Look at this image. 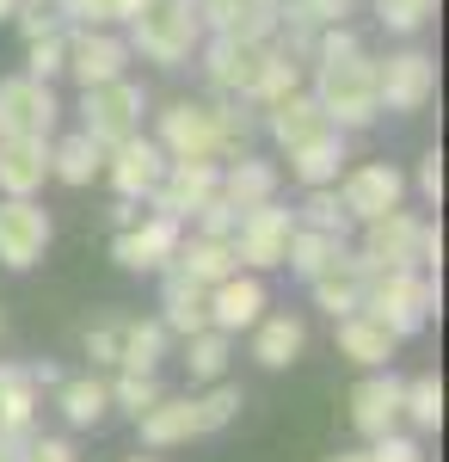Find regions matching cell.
I'll return each mask as SVG.
<instances>
[{"label":"cell","instance_id":"6f0895ef","mask_svg":"<svg viewBox=\"0 0 449 462\" xmlns=\"http://www.w3.org/2000/svg\"><path fill=\"white\" fill-rule=\"evenodd\" d=\"M130 462H154V457H130Z\"/></svg>","mask_w":449,"mask_h":462},{"label":"cell","instance_id":"9a60e30c","mask_svg":"<svg viewBox=\"0 0 449 462\" xmlns=\"http://www.w3.org/2000/svg\"><path fill=\"white\" fill-rule=\"evenodd\" d=\"M111 185H117V198H148L160 173H167V154L160 143H142V136H124V143H111Z\"/></svg>","mask_w":449,"mask_h":462},{"label":"cell","instance_id":"5b68a950","mask_svg":"<svg viewBox=\"0 0 449 462\" xmlns=\"http://www.w3.org/2000/svg\"><path fill=\"white\" fill-rule=\"evenodd\" d=\"M87 99H80V117H87V136L99 148H111V143H124V136H136V124H142V87L136 80H99V87H80Z\"/></svg>","mask_w":449,"mask_h":462},{"label":"cell","instance_id":"f6af8a7d","mask_svg":"<svg viewBox=\"0 0 449 462\" xmlns=\"http://www.w3.org/2000/svg\"><path fill=\"white\" fill-rule=\"evenodd\" d=\"M215 136H222V154H246L252 143V117L241 106H215Z\"/></svg>","mask_w":449,"mask_h":462},{"label":"cell","instance_id":"f1b7e54d","mask_svg":"<svg viewBox=\"0 0 449 462\" xmlns=\"http://www.w3.org/2000/svg\"><path fill=\"white\" fill-rule=\"evenodd\" d=\"M160 302H167V327L173 333H197V327H209V290L191 284L185 272H167V284H160Z\"/></svg>","mask_w":449,"mask_h":462},{"label":"cell","instance_id":"d6a6232c","mask_svg":"<svg viewBox=\"0 0 449 462\" xmlns=\"http://www.w3.org/2000/svg\"><path fill=\"white\" fill-rule=\"evenodd\" d=\"M99 167H105V148L80 130V136H69L62 148H50V173L62 179V185H93L99 179Z\"/></svg>","mask_w":449,"mask_h":462},{"label":"cell","instance_id":"11a10c76","mask_svg":"<svg viewBox=\"0 0 449 462\" xmlns=\"http://www.w3.org/2000/svg\"><path fill=\"white\" fill-rule=\"evenodd\" d=\"M13 6H19V0H0V19H13Z\"/></svg>","mask_w":449,"mask_h":462},{"label":"cell","instance_id":"277c9868","mask_svg":"<svg viewBox=\"0 0 449 462\" xmlns=\"http://www.w3.org/2000/svg\"><path fill=\"white\" fill-rule=\"evenodd\" d=\"M431 309H437V284L418 272H370L363 278V315H376L394 339L418 333Z\"/></svg>","mask_w":449,"mask_h":462},{"label":"cell","instance_id":"83f0119b","mask_svg":"<svg viewBox=\"0 0 449 462\" xmlns=\"http://www.w3.org/2000/svg\"><path fill=\"white\" fill-rule=\"evenodd\" d=\"M265 124H271V136L283 148L308 143V136H320V130H333V124H326V111L314 106V99H302V93H283L277 106H265Z\"/></svg>","mask_w":449,"mask_h":462},{"label":"cell","instance_id":"d590c367","mask_svg":"<svg viewBox=\"0 0 449 462\" xmlns=\"http://www.w3.org/2000/svg\"><path fill=\"white\" fill-rule=\"evenodd\" d=\"M185 370H191L197 383H215V376L228 370V333H222V327H197L191 346H185Z\"/></svg>","mask_w":449,"mask_h":462},{"label":"cell","instance_id":"ab89813d","mask_svg":"<svg viewBox=\"0 0 449 462\" xmlns=\"http://www.w3.org/2000/svg\"><path fill=\"white\" fill-rule=\"evenodd\" d=\"M246 401H241V389H228V383H215V389L197 401V431H222L234 413H241Z\"/></svg>","mask_w":449,"mask_h":462},{"label":"cell","instance_id":"b9f144b4","mask_svg":"<svg viewBox=\"0 0 449 462\" xmlns=\"http://www.w3.org/2000/svg\"><path fill=\"white\" fill-rule=\"evenodd\" d=\"M345 13H351V0H283L277 19H289V25H333Z\"/></svg>","mask_w":449,"mask_h":462},{"label":"cell","instance_id":"4316f807","mask_svg":"<svg viewBox=\"0 0 449 462\" xmlns=\"http://www.w3.org/2000/svg\"><path fill=\"white\" fill-rule=\"evenodd\" d=\"M32 413H37V383H32V370L0 364V438H6V444H19V438L32 431Z\"/></svg>","mask_w":449,"mask_h":462},{"label":"cell","instance_id":"ffe728a7","mask_svg":"<svg viewBox=\"0 0 449 462\" xmlns=\"http://www.w3.org/2000/svg\"><path fill=\"white\" fill-rule=\"evenodd\" d=\"M265 315V284L259 278H241V272H228L222 284H209V327H222V333H241L252 320Z\"/></svg>","mask_w":449,"mask_h":462},{"label":"cell","instance_id":"44dd1931","mask_svg":"<svg viewBox=\"0 0 449 462\" xmlns=\"http://www.w3.org/2000/svg\"><path fill=\"white\" fill-rule=\"evenodd\" d=\"M197 19L215 37H252V43H265L277 25V13L265 0H197Z\"/></svg>","mask_w":449,"mask_h":462},{"label":"cell","instance_id":"6da1fadb","mask_svg":"<svg viewBox=\"0 0 449 462\" xmlns=\"http://www.w3.org/2000/svg\"><path fill=\"white\" fill-rule=\"evenodd\" d=\"M314 106L326 111L333 130H363L376 124V62L363 50H345V56H320V87H314Z\"/></svg>","mask_w":449,"mask_h":462},{"label":"cell","instance_id":"9f6ffc18","mask_svg":"<svg viewBox=\"0 0 449 462\" xmlns=\"http://www.w3.org/2000/svg\"><path fill=\"white\" fill-rule=\"evenodd\" d=\"M265 6H271V13H283V0H265Z\"/></svg>","mask_w":449,"mask_h":462},{"label":"cell","instance_id":"f5cc1de1","mask_svg":"<svg viewBox=\"0 0 449 462\" xmlns=\"http://www.w3.org/2000/svg\"><path fill=\"white\" fill-rule=\"evenodd\" d=\"M326 462H370V450H339V457H326Z\"/></svg>","mask_w":449,"mask_h":462},{"label":"cell","instance_id":"cb8c5ba5","mask_svg":"<svg viewBox=\"0 0 449 462\" xmlns=\"http://www.w3.org/2000/svg\"><path fill=\"white\" fill-rule=\"evenodd\" d=\"M142 426V444L148 450H173V444H185V438H197V401H154L148 413H136Z\"/></svg>","mask_w":449,"mask_h":462},{"label":"cell","instance_id":"db71d44e","mask_svg":"<svg viewBox=\"0 0 449 462\" xmlns=\"http://www.w3.org/2000/svg\"><path fill=\"white\" fill-rule=\"evenodd\" d=\"M0 462H19V444H6V438H0Z\"/></svg>","mask_w":449,"mask_h":462},{"label":"cell","instance_id":"30bf717a","mask_svg":"<svg viewBox=\"0 0 449 462\" xmlns=\"http://www.w3.org/2000/svg\"><path fill=\"white\" fill-rule=\"evenodd\" d=\"M173 247H179V222L154 210L148 222H124V228H117L111 259H117L124 272H160V265H173Z\"/></svg>","mask_w":449,"mask_h":462},{"label":"cell","instance_id":"d6986e66","mask_svg":"<svg viewBox=\"0 0 449 462\" xmlns=\"http://www.w3.org/2000/svg\"><path fill=\"white\" fill-rule=\"evenodd\" d=\"M363 278H370L363 253H345V247H339V259H333L320 278H308V284H314V302L339 320V315H357V309H363Z\"/></svg>","mask_w":449,"mask_h":462},{"label":"cell","instance_id":"ac0fdd59","mask_svg":"<svg viewBox=\"0 0 449 462\" xmlns=\"http://www.w3.org/2000/svg\"><path fill=\"white\" fill-rule=\"evenodd\" d=\"M50 179V136H0V191L32 198Z\"/></svg>","mask_w":449,"mask_h":462},{"label":"cell","instance_id":"8992f818","mask_svg":"<svg viewBox=\"0 0 449 462\" xmlns=\"http://www.w3.org/2000/svg\"><path fill=\"white\" fill-rule=\"evenodd\" d=\"M234 228H241V235L228 241V247H234V259H241V265H252V272H271V265H283V253H289L296 216L277 210V198H265V204H246Z\"/></svg>","mask_w":449,"mask_h":462},{"label":"cell","instance_id":"8d00e7d4","mask_svg":"<svg viewBox=\"0 0 449 462\" xmlns=\"http://www.w3.org/2000/svg\"><path fill=\"white\" fill-rule=\"evenodd\" d=\"M400 420H413L418 431H437L444 426V383H437V376L407 383V394H400Z\"/></svg>","mask_w":449,"mask_h":462},{"label":"cell","instance_id":"7a4b0ae2","mask_svg":"<svg viewBox=\"0 0 449 462\" xmlns=\"http://www.w3.org/2000/svg\"><path fill=\"white\" fill-rule=\"evenodd\" d=\"M363 265L370 272H431L444 259V235L431 222H418L407 210H388L376 222H363Z\"/></svg>","mask_w":449,"mask_h":462},{"label":"cell","instance_id":"836d02e7","mask_svg":"<svg viewBox=\"0 0 449 462\" xmlns=\"http://www.w3.org/2000/svg\"><path fill=\"white\" fill-rule=\"evenodd\" d=\"M339 247H345L339 235H320V228H302V222H296V235H289V253H283V265H289V272H302V278H320V272H326V265L339 259Z\"/></svg>","mask_w":449,"mask_h":462},{"label":"cell","instance_id":"ee69618b","mask_svg":"<svg viewBox=\"0 0 449 462\" xmlns=\"http://www.w3.org/2000/svg\"><path fill=\"white\" fill-rule=\"evenodd\" d=\"M234 222H241V210H234L222 191H209L204 204H197V235H215V241H228V235H234Z\"/></svg>","mask_w":449,"mask_h":462},{"label":"cell","instance_id":"74e56055","mask_svg":"<svg viewBox=\"0 0 449 462\" xmlns=\"http://www.w3.org/2000/svg\"><path fill=\"white\" fill-rule=\"evenodd\" d=\"M302 228H320V235H339V241H345L351 216H345V204H339V191H333V185H308V204H302Z\"/></svg>","mask_w":449,"mask_h":462},{"label":"cell","instance_id":"c3c4849f","mask_svg":"<svg viewBox=\"0 0 449 462\" xmlns=\"http://www.w3.org/2000/svg\"><path fill=\"white\" fill-rule=\"evenodd\" d=\"M19 462H74V444L69 438H32V444L19 450Z\"/></svg>","mask_w":449,"mask_h":462},{"label":"cell","instance_id":"e0dca14e","mask_svg":"<svg viewBox=\"0 0 449 462\" xmlns=\"http://www.w3.org/2000/svg\"><path fill=\"white\" fill-rule=\"evenodd\" d=\"M259 62H265V43H252V37H215L204 56V74L215 93H252V74H259Z\"/></svg>","mask_w":449,"mask_h":462},{"label":"cell","instance_id":"8fae6325","mask_svg":"<svg viewBox=\"0 0 449 462\" xmlns=\"http://www.w3.org/2000/svg\"><path fill=\"white\" fill-rule=\"evenodd\" d=\"M43 247H50V216L37 210L32 198H6L0 204V265L25 272V265L43 259Z\"/></svg>","mask_w":449,"mask_h":462},{"label":"cell","instance_id":"7bdbcfd3","mask_svg":"<svg viewBox=\"0 0 449 462\" xmlns=\"http://www.w3.org/2000/svg\"><path fill=\"white\" fill-rule=\"evenodd\" d=\"M62 62H69V37H32V56H25V74H37V80H50V74H62Z\"/></svg>","mask_w":449,"mask_h":462},{"label":"cell","instance_id":"484cf974","mask_svg":"<svg viewBox=\"0 0 449 462\" xmlns=\"http://www.w3.org/2000/svg\"><path fill=\"white\" fill-rule=\"evenodd\" d=\"M339 167H345L339 130H320V136H308V143L289 148V173L302 179V185H339Z\"/></svg>","mask_w":449,"mask_h":462},{"label":"cell","instance_id":"3957f363","mask_svg":"<svg viewBox=\"0 0 449 462\" xmlns=\"http://www.w3.org/2000/svg\"><path fill=\"white\" fill-rule=\"evenodd\" d=\"M197 37H204L197 0H142L136 19H130V50H142L148 62H167V69H179L191 56Z\"/></svg>","mask_w":449,"mask_h":462},{"label":"cell","instance_id":"7c38bea8","mask_svg":"<svg viewBox=\"0 0 449 462\" xmlns=\"http://www.w3.org/2000/svg\"><path fill=\"white\" fill-rule=\"evenodd\" d=\"M160 154H173V161H215L222 154L215 106H167L160 111Z\"/></svg>","mask_w":449,"mask_h":462},{"label":"cell","instance_id":"f546056e","mask_svg":"<svg viewBox=\"0 0 449 462\" xmlns=\"http://www.w3.org/2000/svg\"><path fill=\"white\" fill-rule=\"evenodd\" d=\"M234 210H246V204H265V198H277V167L271 161H252V154H234V167L222 173V185H215Z\"/></svg>","mask_w":449,"mask_h":462},{"label":"cell","instance_id":"ba28073f","mask_svg":"<svg viewBox=\"0 0 449 462\" xmlns=\"http://www.w3.org/2000/svg\"><path fill=\"white\" fill-rule=\"evenodd\" d=\"M56 93L50 80L19 74V80H0V136H50L56 130Z\"/></svg>","mask_w":449,"mask_h":462},{"label":"cell","instance_id":"4dcf8cb0","mask_svg":"<svg viewBox=\"0 0 449 462\" xmlns=\"http://www.w3.org/2000/svg\"><path fill=\"white\" fill-rule=\"evenodd\" d=\"M167 352V320H117V364L124 370H154Z\"/></svg>","mask_w":449,"mask_h":462},{"label":"cell","instance_id":"bcb514c9","mask_svg":"<svg viewBox=\"0 0 449 462\" xmlns=\"http://www.w3.org/2000/svg\"><path fill=\"white\" fill-rule=\"evenodd\" d=\"M13 19H19V32H25V43H32V37L56 32V19H62V13H56V0H19V6H13Z\"/></svg>","mask_w":449,"mask_h":462},{"label":"cell","instance_id":"816d5d0a","mask_svg":"<svg viewBox=\"0 0 449 462\" xmlns=\"http://www.w3.org/2000/svg\"><path fill=\"white\" fill-rule=\"evenodd\" d=\"M345 50H363V43H357L351 32H326L320 37V56H345Z\"/></svg>","mask_w":449,"mask_h":462},{"label":"cell","instance_id":"7dc6e473","mask_svg":"<svg viewBox=\"0 0 449 462\" xmlns=\"http://www.w3.org/2000/svg\"><path fill=\"white\" fill-rule=\"evenodd\" d=\"M370 462H425V457H418L413 438H400V431H381L376 450H370Z\"/></svg>","mask_w":449,"mask_h":462},{"label":"cell","instance_id":"1f68e13d","mask_svg":"<svg viewBox=\"0 0 449 462\" xmlns=\"http://www.w3.org/2000/svg\"><path fill=\"white\" fill-rule=\"evenodd\" d=\"M56 407L69 413V426H99L111 407V389L99 376H69V383H56Z\"/></svg>","mask_w":449,"mask_h":462},{"label":"cell","instance_id":"52a82bcc","mask_svg":"<svg viewBox=\"0 0 449 462\" xmlns=\"http://www.w3.org/2000/svg\"><path fill=\"white\" fill-rule=\"evenodd\" d=\"M431 93H437V62L425 50H400V56L376 62V99L388 111H425Z\"/></svg>","mask_w":449,"mask_h":462},{"label":"cell","instance_id":"d4e9b609","mask_svg":"<svg viewBox=\"0 0 449 462\" xmlns=\"http://www.w3.org/2000/svg\"><path fill=\"white\" fill-rule=\"evenodd\" d=\"M252 327H259V333H252V357H259L265 370L296 364V357H302V346H308V327H302L296 315H271V320L259 315Z\"/></svg>","mask_w":449,"mask_h":462},{"label":"cell","instance_id":"4fadbf2b","mask_svg":"<svg viewBox=\"0 0 449 462\" xmlns=\"http://www.w3.org/2000/svg\"><path fill=\"white\" fill-rule=\"evenodd\" d=\"M215 185H222V167L215 161H173L160 173V185L148 191V204L160 216H173V222H185V216H197V204H204Z\"/></svg>","mask_w":449,"mask_h":462},{"label":"cell","instance_id":"60d3db41","mask_svg":"<svg viewBox=\"0 0 449 462\" xmlns=\"http://www.w3.org/2000/svg\"><path fill=\"white\" fill-rule=\"evenodd\" d=\"M431 6H437V0H376V19L381 25H388V32H418V25H425V19H431Z\"/></svg>","mask_w":449,"mask_h":462},{"label":"cell","instance_id":"f35d334b","mask_svg":"<svg viewBox=\"0 0 449 462\" xmlns=\"http://www.w3.org/2000/svg\"><path fill=\"white\" fill-rule=\"evenodd\" d=\"M111 401H117V407H130V413H148V407L160 401V383H154V370H124V376L111 383Z\"/></svg>","mask_w":449,"mask_h":462},{"label":"cell","instance_id":"f907efd6","mask_svg":"<svg viewBox=\"0 0 449 462\" xmlns=\"http://www.w3.org/2000/svg\"><path fill=\"white\" fill-rule=\"evenodd\" d=\"M418 191H425L431 204L444 198V161H437V154H425V167H418Z\"/></svg>","mask_w":449,"mask_h":462},{"label":"cell","instance_id":"9c48e42d","mask_svg":"<svg viewBox=\"0 0 449 462\" xmlns=\"http://www.w3.org/2000/svg\"><path fill=\"white\" fill-rule=\"evenodd\" d=\"M400 198H407V179H400V167H388V161L351 167L345 185H339V204H345L351 222H376V216L400 210Z\"/></svg>","mask_w":449,"mask_h":462},{"label":"cell","instance_id":"e575fe53","mask_svg":"<svg viewBox=\"0 0 449 462\" xmlns=\"http://www.w3.org/2000/svg\"><path fill=\"white\" fill-rule=\"evenodd\" d=\"M283 93H296V56L265 43V62L252 74V93H246V99H252V106H277Z\"/></svg>","mask_w":449,"mask_h":462},{"label":"cell","instance_id":"603a6c76","mask_svg":"<svg viewBox=\"0 0 449 462\" xmlns=\"http://www.w3.org/2000/svg\"><path fill=\"white\" fill-rule=\"evenodd\" d=\"M173 272H185L191 284H222L228 272H241V259H234V247L228 241H215V235H197V241H179L173 247Z\"/></svg>","mask_w":449,"mask_h":462},{"label":"cell","instance_id":"2e32d148","mask_svg":"<svg viewBox=\"0 0 449 462\" xmlns=\"http://www.w3.org/2000/svg\"><path fill=\"white\" fill-rule=\"evenodd\" d=\"M400 394H407V383H400V376H388V370L363 376V383L351 389V426L363 431V438L394 431V426H400Z\"/></svg>","mask_w":449,"mask_h":462},{"label":"cell","instance_id":"5bb4252c","mask_svg":"<svg viewBox=\"0 0 449 462\" xmlns=\"http://www.w3.org/2000/svg\"><path fill=\"white\" fill-rule=\"evenodd\" d=\"M124 62H130V43L99 32V25H87V32L69 37V62H62V69H69L80 87H99V80H117Z\"/></svg>","mask_w":449,"mask_h":462},{"label":"cell","instance_id":"681fc988","mask_svg":"<svg viewBox=\"0 0 449 462\" xmlns=\"http://www.w3.org/2000/svg\"><path fill=\"white\" fill-rule=\"evenodd\" d=\"M87 357H93V364H117V320L87 333Z\"/></svg>","mask_w":449,"mask_h":462},{"label":"cell","instance_id":"7402d4cb","mask_svg":"<svg viewBox=\"0 0 449 462\" xmlns=\"http://www.w3.org/2000/svg\"><path fill=\"white\" fill-rule=\"evenodd\" d=\"M394 346H400V339H394V333H388L376 315H363V309H357V315H339V352H345L351 364L381 370V364L394 357Z\"/></svg>","mask_w":449,"mask_h":462}]
</instances>
